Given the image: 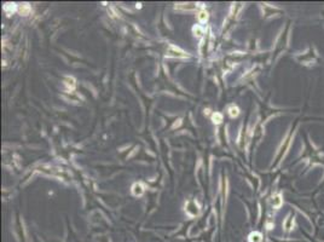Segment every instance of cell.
<instances>
[{
	"mask_svg": "<svg viewBox=\"0 0 324 242\" xmlns=\"http://www.w3.org/2000/svg\"><path fill=\"white\" fill-rule=\"evenodd\" d=\"M29 11H30V6H29L28 4H22L21 6H20V12H21V15H28L29 14Z\"/></svg>",
	"mask_w": 324,
	"mask_h": 242,
	"instance_id": "3",
	"label": "cell"
},
{
	"mask_svg": "<svg viewBox=\"0 0 324 242\" xmlns=\"http://www.w3.org/2000/svg\"><path fill=\"white\" fill-rule=\"evenodd\" d=\"M229 114L231 115L232 117H233V116H237V115H238V108L235 107V105H231V107H230V109H229Z\"/></svg>",
	"mask_w": 324,
	"mask_h": 242,
	"instance_id": "6",
	"label": "cell"
},
{
	"mask_svg": "<svg viewBox=\"0 0 324 242\" xmlns=\"http://www.w3.org/2000/svg\"><path fill=\"white\" fill-rule=\"evenodd\" d=\"M197 18H198V21H200V22H202V23H203V22H206V21L208 20V14L204 10L200 11V12L197 14Z\"/></svg>",
	"mask_w": 324,
	"mask_h": 242,
	"instance_id": "2",
	"label": "cell"
},
{
	"mask_svg": "<svg viewBox=\"0 0 324 242\" xmlns=\"http://www.w3.org/2000/svg\"><path fill=\"white\" fill-rule=\"evenodd\" d=\"M212 119H213L214 123H220L223 121V115L220 113H214L213 116H212Z\"/></svg>",
	"mask_w": 324,
	"mask_h": 242,
	"instance_id": "5",
	"label": "cell"
},
{
	"mask_svg": "<svg viewBox=\"0 0 324 242\" xmlns=\"http://www.w3.org/2000/svg\"><path fill=\"white\" fill-rule=\"evenodd\" d=\"M193 33H195V35H201L202 34V28L200 26H195L193 27Z\"/></svg>",
	"mask_w": 324,
	"mask_h": 242,
	"instance_id": "9",
	"label": "cell"
},
{
	"mask_svg": "<svg viewBox=\"0 0 324 242\" xmlns=\"http://www.w3.org/2000/svg\"><path fill=\"white\" fill-rule=\"evenodd\" d=\"M272 203H273V207H279L281 206V203H282V200H281V196H275L273 197V201H272Z\"/></svg>",
	"mask_w": 324,
	"mask_h": 242,
	"instance_id": "7",
	"label": "cell"
},
{
	"mask_svg": "<svg viewBox=\"0 0 324 242\" xmlns=\"http://www.w3.org/2000/svg\"><path fill=\"white\" fill-rule=\"evenodd\" d=\"M4 10L6 11L7 14H12L14 11H16V4L14 3H7L4 5Z\"/></svg>",
	"mask_w": 324,
	"mask_h": 242,
	"instance_id": "1",
	"label": "cell"
},
{
	"mask_svg": "<svg viewBox=\"0 0 324 242\" xmlns=\"http://www.w3.org/2000/svg\"><path fill=\"white\" fill-rule=\"evenodd\" d=\"M250 240H252V242H260V240H261L260 234H258V233L252 234L250 235Z\"/></svg>",
	"mask_w": 324,
	"mask_h": 242,
	"instance_id": "8",
	"label": "cell"
},
{
	"mask_svg": "<svg viewBox=\"0 0 324 242\" xmlns=\"http://www.w3.org/2000/svg\"><path fill=\"white\" fill-rule=\"evenodd\" d=\"M143 186L140 185V184H134V186H133V193H134V195H142L143 194Z\"/></svg>",
	"mask_w": 324,
	"mask_h": 242,
	"instance_id": "4",
	"label": "cell"
}]
</instances>
